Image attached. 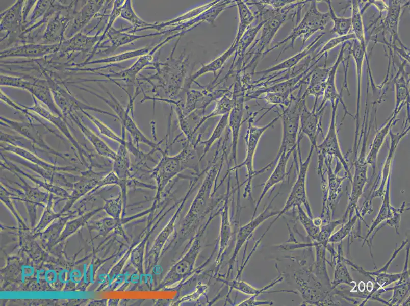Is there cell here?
Instances as JSON below:
<instances>
[{"instance_id":"cell-6","label":"cell","mask_w":410,"mask_h":306,"mask_svg":"<svg viewBox=\"0 0 410 306\" xmlns=\"http://www.w3.org/2000/svg\"><path fill=\"white\" fill-rule=\"evenodd\" d=\"M409 130V128H407L406 129H404L401 134H397L393 133L391 130L390 131L389 134L391 138L390 149L381 173V183L376 191L373 192L371 198L374 197L383 195L385 191V190H384V186L388 178L390 177L389 173L390 172V167L393 153L400 140L407 133Z\"/></svg>"},{"instance_id":"cell-14","label":"cell","mask_w":410,"mask_h":306,"mask_svg":"<svg viewBox=\"0 0 410 306\" xmlns=\"http://www.w3.org/2000/svg\"><path fill=\"white\" fill-rule=\"evenodd\" d=\"M227 115H225L219 121L210 137L207 141H203L201 143L204 145V147L203 154L200 158V160H201L208 152L213 143H214L217 139L220 137V136L221 135L223 131L227 125Z\"/></svg>"},{"instance_id":"cell-12","label":"cell","mask_w":410,"mask_h":306,"mask_svg":"<svg viewBox=\"0 0 410 306\" xmlns=\"http://www.w3.org/2000/svg\"><path fill=\"white\" fill-rule=\"evenodd\" d=\"M4 148L5 149V150L16 152V154H18V155L22 157H24L25 158L31 161L32 162H33L34 163H35L37 164L42 166L43 167L45 168V169L47 170H70V169L72 170H74V168L71 167H61L50 165L40 160L38 158L35 157L34 155L27 151L26 150H24L21 148H19L18 147L9 145L8 146L4 147Z\"/></svg>"},{"instance_id":"cell-5","label":"cell","mask_w":410,"mask_h":306,"mask_svg":"<svg viewBox=\"0 0 410 306\" xmlns=\"http://www.w3.org/2000/svg\"><path fill=\"white\" fill-rule=\"evenodd\" d=\"M395 115L396 113H394L392 117L389 120L388 123L376 132L373 140L371 147L370 148L369 154L366 157V162L368 165L372 166L373 169V174L375 171L378 153L383 143L386 136L389 133L390 131L391 130V128L392 124L395 123Z\"/></svg>"},{"instance_id":"cell-8","label":"cell","mask_w":410,"mask_h":306,"mask_svg":"<svg viewBox=\"0 0 410 306\" xmlns=\"http://www.w3.org/2000/svg\"><path fill=\"white\" fill-rule=\"evenodd\" d=\"M390 177L388 179L386 184V188L383 194V200L380 208L379 209L378 215L371 225L366 237L365 240L370 235L372 232L375 229L380 223L385 219H389L391 218L393 215V208L394 207L391 206L390 203Z\"/></svg>"},{"instance_id":"cell-10","label":"cell","mask_w":410,"mask_h":306,"mask_svg":"<svg viewBox=\"0 0 410 306\" xmlns=\"http://www.w3.org/2000/svg\"><path fill=\"white\" fill-rule=\"evenodd\" d=\"M77 123L82 132H84L87 137L94 146V147L98 154L105 157L110 158L114 160L115 159L117 156L116 152L110 149L97 136L90 131L88 128L83 126L79 121Z\"/></svg>"},{"instance_id":"cell-13","label":"cell","mask_w":410,"mask_h":306,"mask_svg":"<svg viewBox=\"0 0 410 306\" xmlns=\"http://www.w3.org/2000/svg\"><path fill=\"white\" fill-rule=\"evenodd\" d=\"M382 292L385 291L392 290L393 295L392 298L387 301V305H400L409 290V283H399L397 282L396 285L391 288L381 289Z\"/></svg>"},{"instance_id":"cell-15","label":"cell","mask_w":410,"mask_h":306,"mask_svg":"<svg viewBox=\"0 0 410 306\" xmlns=\"http://www.w3.org/2000/svg\"><path fill=\"white\" fill-rule=\"evenodd\" d=\"M343 223H344L343 219H341L334 221H328L326 224L323 225L320 229L318 235L315 241V245L320 244L326 247L334 228Z\"/></svg>"},{"instance_id":"cell-11","label":"cell","mask_w":410,"mask_h":306,"mask_svg":"<svg viewBox=\"0 0 410 306\" xmlns=\"http://www.w3.org/2000/svg\"><path fill=\"white\" fill-rule=\"evenodd\" d=\"M10 125V127L12 128L14 130L18 131L19 133L24 135V136L29 137L34 141L37 145L44 149H47L48 150L52 151L51 149L43 141L40 136L34 128L31 125L23 124L21 123L14 122L11 121H6Z\"/></svg>"},{"instance_id":"cell-3","label":"cell","mask_w":410,"mask_h":306,"mask_svg":"<svg viewBox=\"0 0 410 306\" xmlns=\"http://www.w3.org/2000/svg\"><path fill=\"white\" fill-rule=\"evenodd\" d=\"M316 149L318 154V157H323L324 156V157H335L338 158L344 166L346 173L350 181L351 182L352 176L349 171L348 164L344 159L341 151L337 138L335 126L334 111L333 112L332 117L327 134L322 143L319 145H317Z\"/></svg>"},{"instance_id":"cell-16","label":"cell","mask_w":410,"mask_h":306,"mask_svg":"<svg viewBox=\"0 0 410 306\" xmlns=\"http://www.w3.org/2000/svg\"><path fill=\"white\" fill-rule=\"evenodd\" d=\"M357 218H358L357 215H355L353 217H352V216H349L348 221L337 232L331 235L329 238L328 242L334 243L340 242L343 239L351 232Z\"/></svg>"},{"instance_id":"cell-4","label":"cell","mask_w":410,"mask_h":306,"mask_svg":"<svg viewBox=\"0 0 410 306\" xmlns=\"http://www.w3.org/2000/svg\"><path fill=\"white\" fill-rule=\"evenodd\" d=\"M292 152V151H284L279 156L275 164L274 169L263 185V190L257 202L253 217L255 215L257 209L265 194L272 187L283 181L286 178L288 173L286 171L287 163Z\"/></svg>"},{"instance_id":"cell-9","label":"cell","mask_w":410,"mask_h":306,"mask_svg":"<svg viewBox=\"0 0 410 306\" xmlns=\"http://www.w3.org/2000/svg\"><path fill=\"white\" fill-rule=\"evenodd\" d=\"M338 247V253L337 255V259L335 260L334 278L332 285L335 287L339 284L344 283L353 286V281L345 265L344 258L341 254V245H339Z\"/></svg>"},{"instance_id":"cell-7","label":"cell","mask_w":410,"mask_h":306,"mask_svg":"<svg viewBox=\"0 0 410 306\" xmlns=\"http://www.w3.org/2000/svg\"><path fill=\"white\" fill-rule=\"evenodd\" d=\"M320 117L316 115L311 114L303 117L301 120L299 126L298 141L300 142L303 135L307 136L311 145L316 148V139L319 131L321 130Z\"/></svg>"},{"instance_id":"cell-1","label":"cell","mask_w":410,"mask_h":306,"mask_svg":"<svg viewBox=\"0 0 410 306\" xmlns=\"http://www.w3.org/2000/svg\"><path fill=\"white\" fill-rule=\"evenodd\" d=\"M277 119V118H275L268 124L263 126L253 125L251 122L248 123L247 133L245 135L246 143V155L245 158L241 164L236 165L232 168V170H237L238 168L243 166L245 167L246 168L247 179L244 193L245 197L250 195L252 180L255 176L259 174L258 171L254 170L253 161L260 139L264 132L272 126Z\"/></svg>"},{"instance_id":"cell-2","label":"cell","mask_w":410,"mask_h":306,"mask_svg":"<svg viewBox=\"0 0 410 306\" xmlns=\"http://www.w3.org/2000/svg\"><path fill=\"white\" fill-rule=\"evenodd\" d=\"M298 149L300 157V165L298 176L292 188L286 204L279 215L288 211L292 207H299L303 204L307 210L309 217L312 219L313 215L306 195V178L314 147L311 145L308 156L303 162L301 159L299 146L298 147Z\"/></svg>"}]
</instances>
